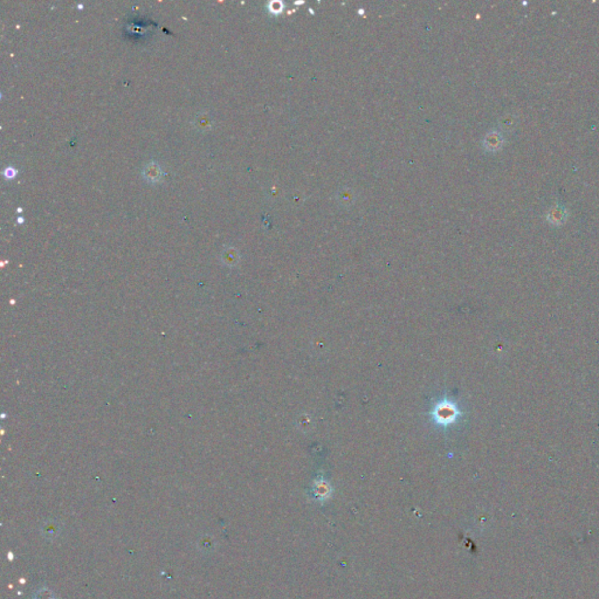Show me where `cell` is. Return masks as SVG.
I'll use <instances>...</instances> for the list:
<instances>
[{
    "mask_svg": "<svg viewBox=\"0 0 599 599\" xmlns=\"http://www.w3.org/2000/svg\"><path fill=\"white\" fill-rule=\"evenodd\" d=\"M144 177L150 181H157L160 177V168L156 163H150L144 169Z\"/></svg>",
    "mask_w": 599,
    "mask_h": 599,
    "instance_id": "obj_1",
    "label": "cell"
},
{
    "mask_svg": "<svg viewBox=\"0 0 599 599\" xmlns=\"http://www.w3.org/2000/svg\"><path fill=\"white\" fill-rule=\"evenodd\" d=\"M486 143L488 144V148L495 149L499 146V144L501 143V140L499 138V136L495 134H491L488 137L486 138Z\"/></svg>",
    "mask_w": 599,
    "mask_h": 599,
    "instance_id": "obj_2",
    "label": "cell"
},
{
    "mask_svg": "<svg viewBox=\"0 0 599 599\" xmlns=\"http://www.w3.org/2000/svg\"><path fill=\"white\" fill-rule=\"evenodd\" d=\"M5 175H6L7 178H13V176L16 175V172H14V170L12 168H7L6 171H5Z\"/></svg>",
    "mask_w": 599,
    "mask_h": 599,
    "instance_id": "obj_3",
    "label": "cell"
}]
</instances>
